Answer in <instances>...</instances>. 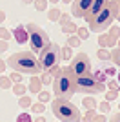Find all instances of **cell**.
I'll return each mask as SVG.
<instances>
[{"instance_id": "6da1fadb", "label": "cell", "mask_w": 120, "mask_h": 122, "mask_svg": "<svg viewBox=\"0 0 120 122\" xmlns=\"http://www.w3.org/2000/svg\"><path fill=\"white\" fill-rule=\"evenodd\" d=\"M5 64L13 69V71L24 73V75H38L42 69L38 66V58L35 56L33 51H18L15 55H11Z\"/></svg>"}, {"instance_id": "7a4b0ae2", "label": "cell", "mask_w": 120, "mask_h": 122, "mask_svg": "<svg viewBox=\"0 0 120 122\" xmlns=\"http://www.w3.org/2000/svg\"><path fill=\"white\" fill-rule=\"evenodd\" d=\"M53 93H55V98H65V100H71V97L76 93L75 75L71 73L69 66L60 67L58 73L55 75V80H53Z\"/></svg>"}, {"instance_id": "3957f363", "label": "cell", "mask_w": 120, "mask_h": 122, "mask_svg": "<svg viewBox=\"0 0 120 122\" xmlns=\"http://www.w3.org/2000/svg\"><path fill=\"white\" fill-rule=\"evenodd\" d=\"M60 60H62V56H60V46H58V44H55V42H49V44L45 46V49L38 55V66H40V69L45 71V73H49L51 76L58 73Z\"/></svg>"}, {"instance_id": "277c9868", "label": "cell", "mask_w": 120, "mask_h": 122, "mask_svg": "<svg viewBox=\"0 0 120 122\" xmlns=\"http://www.w3.org/2000/svg\"><path fill=\"white\" fill-rule=\"evenodd\" d=\"M51 109H53V115L60 122H78L82 118L80 109L75 104H71L69 100H65V98H53Z\"/></svg>"}, {"instance_id": "5b68a950", "label": "cell", "mask_w": 120, "mask_h": 122, "mask_svg": "<svg viewBox=\"0 0 120 122\" xmlns=\"http://www.w3.org/2000/svg\"><path fill=\"white\" fill-rule=\"evenodd\" d=\"M113 20H115V15H113V7L111 4H107L104 9L96 13L93 18L87 20L89 24V31H95V33H102V31H107L113 25Z\"/></svg>"}, {"instance_id": "8992f818", "label": "cell", "mask_w": 120, "mask_h": 122, "mask_svg": "<svg viewBox=\"0 0 120 122\" xmlns=\"http://www.w3.org/2000/svg\"><path fill=\"white\" fill-rule=\"evenodd\" d=\"M25 29H27V35H29V44H31V51L33 53H42V51L45 49V46L49 44V36H47V33H45L40 25L36 24H27L25 25Z\"/></svg>"}, {"instance_id": "52a82bcc", "label": "cell", "mask_w": 120, "mask_h": 122, "mask_svg": "<svg viewBox=\"0 0 120 122\" xmlns=\"http://www.w3.org/2000/svg\"><path fill=\"white\" fill-rule=\"evenodd\" d=\"M75 86H76V93H84V95H98V93L105 91V86L96 80L91 73L75 76Z\"/></svg>"}, {"instance_id": "ba28073f", "label": "cell", "mask_w": 120, "mask_h": 122, "mask_svg": "<svg viewBox=\"0 0 120 122\" xmlns=\"http://www.w3.org/2000/svg\"><path fill=\"white\" fill-rule=\"evenodd\" d=\"M69 69L75 76H82V75L91 73V60L87 56V53H76L73 56V60L69 62Z\"/></svg>"}, {"instance_id": "9c48e42d", "label": "cell", "mask_w": 120, "mask_h": 122, "mask_svg": "<svg viewBox=\"0 0 120 122\" xmlns=\"http://www.w3.org/2000/svg\"><path fill=\"white\" fill-rule=\"evenodd\" d=\"M91 75L95 76L98 82H102V84H104L107 78H111L113 75H116V66H115V64H113L111 60L102 62L100 66H96L95 71H91Z\"/></svg>"}, {"instance_id": "30bf717a", "label": "cell", "mask_w": 120, "mask_h": 122, "mask_svg": "<svg viewBox=\"0 0 120 122\" xmlns=\"http://www.w3.org/2000/svg\"><path fill=\"white\" fill-rule=\"evenodd\" d=\"M91 4H93V0H73L71 2V15L73 16H78V18H84L87 15V11H89Z\"/></svg>"}, {"instance_id": "8fae6325", "label": "cell", "mask_w": 120, "mask_h": 122, "mask_svg": "<svg viewBox=\"0 0 120 122\" xmlns=\"http://www.w3.org/2000/svg\"><path fill=\"white\" fill-rule=\"evenodd\" d=\"M107 4H109V0H93V4H91L89 11H87V15L84 16V18H85V22L89 20V18H93V16H95L96 13H100V11L104 9V7H105Z\"/></svg>"}, {"instance_id": "7c38bea8", "label": "cell", "mask_w": 120, "mask_h": 122, "mask_svg": "<svg viewBox=\"0 0 120 122\" xmlns=\"http://www.w3.org/2000/svg\"><path fill=\"white\" fill-rule=\"evenodd\" d=\"M11 35H13V38H15V40L18 42L20 46H24L25 42L29 40V35H27V29H25V27H24L22 24H20V25H16V27H15V31H13Z\"/></svg>"}, {"instance_id": "4fadbf2b", "label": "cell", "mask_w": 120, "mask_h": 122, "mask_svg": "<svg viewBox=\"0 0 120 122\" xmlns=\"http://www.w3.org/2000/svg\"><path fill=\"white\" fill-rule=\"evenodd\" d=\"M42 80H40L38 75H31V80H29V86H27V89H29L31 93H35V95H38L40 91H42Z\"/></svg>"}, {"instance_id": "5bb4252c", "label": "cell", "mask_w": 120, "mask_h": 122, "mask_svg": "<svg viewBox=\"0 0 120 122\" xmlns=\"http://www.w3.org/2000/svg\"><path fill=\"white\" fill-rule=\"evenodd\" d=\"M105 35H107V44H109V47L116 46V40H118V36H120V27L118 25H111L109 31H107Z\"/></svg>"}, {"instance_id": "9a60e30c", "label": "cell", "mask_w": 120, "mask_h": 122, "mask_svg": "<svg viewBox=\"0 0 120 122\" xmlns=\"http://www.w3.org/2000/svg\"><path fill=\"white\" fill-rule=\"evenodd\" d=\"M13 93H15L16 97H22V95H25V91H27V86H25L24 82H16V84H13Z\"/></svg>"}, {"instance_id": "2e32d148", "label": "cell", "mask_w": 120, "mask_h": 122, "mask_svg": "<svg viewBox=\"0 0 120 122\" xmlns=\"http://www.w3.org/2000/svg\"><path fill=\"white\" fill-rule=\"evenodd\" d=\"M82 106L85 107V109H96V106H98V102L93 98V95H87V97L82 100Z\"/></svg>"}, {"instance_id": "e0dca14e", "label": "cell", "mask_w": 120, "mask_h": 122, "mask_svg": "<svg viewBox=\"0 0 120 122\" xmlns=\"http://www.w3.org/2000/svg\"><path fill=\"white\" fill-rule=\"evenodd\" d=\"M109 60L113 62L116 67H120V47H115V49L109 51Z\"/></svg>"}, {"instance_id": "ac0fdd59", "label": "cell", "mask_w": 120, "mask_h": 122, "mask_svg": "<svg viewBox=\"0 0 120 122\" xmlns=\"http://www.w3.org/2000/svg\"><path fill=\"white\" fill-rule=\"evenodd\" d=\"M111 7H113V15H115V20L120 22V0H109Z\"/></svg>"}, {"instance_id": "d6986e66", "label": "cell", "mask_w": 120, "mask_h": 122, "mask_svg": "<svg viewBox=\"0 0 120 122\" xmlns=\"http://www.w3.org/2000/svg\"><path fill=\"white\" fill-rule=\"evenodd\" d=\"M60 56H62V60H69L71 56H73L71 46H64V47H60Z\"/></svg>"}, {"instance_id": "ffe728a7", "label": "cell", "mask_w": 120, "mask_h": 122, "mask_svg": "<svg viewBox=\"0 0 120 122\" xmlns=\"http://www.w3.org/2000/svg\"><path fill=\"white\" fill-rule=\"evenodd\" d=\"M62 31H64L65 35H71V33H75L76 31V24H73V22H65V24H62Z\"/></svg>"}, {"instance_id": "44dd1931", "label": "cell", "mask_w": 120, "mask_h": 122, "mask_svg": "<svg viewBox=\"0 0 120 122\" xmlns=\"http://www.w3.org/2000/svg\"><path fill=\"white\" fill-rule=\"evenodd\" d=\"M31 104H33V102H31V98L27 97V95H22V97L18 98V106L22 107V109H27V107H31Z\"/></svg>"}, {"instance_id": "7402d4cb", "label": "cell", "mask_w": 120, "mask_h": 122, "mask_svg": "<svg viewBox=\"0 0 120 122\" xmlns=\"http://www.w3.org/2000/svg\"><path fill=\"white\" fill-rule=\"evenodd\" d=\"M89 33L91 31L87 27H76V36H78L80 40H87L89 38Z\"/></svg>"}, {"instance_id": "603a6c76", "label": "cell", "mask_w": 120, "mask_h": 122, "mask_svg": "<svg viewBox=\"0 0 120 122\" xmlns=\"http://www.w3.org/2000/svg\"><path fill=\"white\" fill-rule=\"evenodd\" d=\"M47 18H49L51 22H58V18H60V11L56 9V7H51V9L47 11Z\"/></svg>"}, {"instance_id": "cb8c5ba5", "label": "cell", "mask_w": 120, "mask_h": 122, "mask_svg": "<svg viewBox=\"0 0 120 122\" xmlns=\"http://www.w3.org/2000/svg\"><path fill=\"white\" fill-rule=\"evenodd\" d=\"M11 86H13V82H11V78L7 75H2V76H0V87H2V89H9Z\"/></svg>"}, {"instance_id": "d4e9b609", "label": "cell", "mask_w": 120, "mask_h": 122, "mask_svg": "<svg viewBox=\"0 0 120 122\" xmlns=\"http://www.w3.org/2000/svg\"><path fill=\"white\" fill-rule=\"evenodd\" d=\"M96 56H98L102 62H107V60H109V51L105 49V47H100V49L96 51Z\"/></svg>"}, {"instance_id": "484cf974", "label": "cell", "mask_w": 120, "mask_h": 122, "mask_svg": "<svg viewBox=\"0 0 120 122\" xmlns=\"http://www.w3.org/2000/svg\"><path fill=\"white\" fill-rule=\"evenodd\" d=\"M31 109L35 113H44L45 106H44V102H33V104H31Z\"/></svg>"}, {"instance_id": "4316f807", "label": "cell", "mask_w": 120, "mask_h": 122, "mask_svg": "<svg viewBox=\"0 0 120 122\" xmlns=\"http://www.w3.org/2000/svg\"><path fill=\"white\" fill-rule=\"evenodd\" d=\"M33 4H35L36 11H45V7H47V0H33Z\"/></svg>"}, {"instance_id": "83f0119b", "label": "cell", "mask_w": 120, "mask_h": 122, "mask_svg": "<svg viewBox=\"0 0 120 122\" xmlns=\"http://www.w3.org/2000/svg\"><path fill=\"white\" fill-rule=\"evenodd\" d=\"M51 100V95H49V91H40L38 93V102H49Z\"/></svg>"}, {"instance_id": "f1b7e54d", "label": "cell", "mask_w": 120, "mask_h": 122, "mask_svg": "<svg viewBox=\"0 0 120 122\" xmlns=\"http://www.w3.org/2000/svg\"><path fill=\"white\" fill-rule=\"evenodd\" d=\"M80 38L78 36H69V38H67V46H71V47H76V46H80Z\"/></svg>"}, {"instance_id": "f546056e", "label": "cell", "mask_w": 120, "mask_h": 122, "mask_svg": "<svg viewBox=\"0 0 120 122\" xmlns=\"http://www.w3.org/2000/svg\"><path fill=\"white\" fill-rule=\"evenodd\" d=\"M98 44L102 47H109V44H107V35H105V33H100L98 35Z\"/></svg>"}, {"instance_id": "4dcf8cb0", "label": "cell", "mask_w": 120, "mask_h": 122, "mask_svg": "<svg viewBox=\"0 0 120 122\" xmlns=\"http://www.w3.org/2000/svg\"><path fill=\"white\" fill-rule=\"evenodd\" d=\"M9 78H11V82H13V84H16V82H22V73L13 71V73L9 75Z\"/></svg>"}, {"instance_id": "1f68e13d", "label": "cell", "mask_w": 120, "mask_h": 122, "mask_svg": "<svg viewBox=\"0 0 120 122\" xmlns=\"http://www.w3.org/2000/svg\"><path fill=\"white\" fill-rule=\"evenodd\" d=\"M11 33H9V29H5V27H0V38H2V40H9L11 38Z\"/></svg>"}, {"instance_id": "d6a6232c", "label": "cell", "mask_w": 120, "mask_h": 122, "mask_svg": "<svg viewBox=\"0 0 120 122\" xmlns=\"http://www.w3.org/2000/svg\"><path fill=\"white\" fill-rule=\"evenodd\" d=\"M16 122H33V118H31L27 113H20L18 117H16Z\"/></svg>"}, {"instance_id": "836d02e7", "label": "cell", "mask_w": 120, "mask_h": 122, "mask_svg": "<svg viewBox=\"0 0 120 122\" xmlns=\"http://www.w3.org/2000/svg\"><path fill=\"white\" fill-rule=\"evenodd\" d=\"M98 107H100V111H102V113H107V111L111 109V106H109V102H107V100L98 102Z\"/></svg>"}, {"instance_id": "e575fe53", "label": "cell", "mask_w": 120, "mask_h": 122, "mask_svg": "<svg viewBox=\"0 0 120 122\" xmlns=\"http://www.w3.org/2000/svg\"><path fill=\"white\" fill-rule=\"evenodd\" d=\"M40 80H42V84H51V82H53V76H51L49 73H44V75L40 76Z\"/></svg>"}, {"instance_id": "d590c367", "label": "cell", "mask_w": 120, "mask_h": 122, "mask_svg": "<svg viewBox=\"0 0 120 122\" xmlns=\"http://www.w3.org/2000/svg\"><path fill=\"white\" fill-rule=\"evenodd\" d=\"M69 20H71V16L67 15V13H60V18H58L60 25H62V24H65V22H69Z\"/></svg>"}, {"instance_id": "8d00e7d4", "label": "cell", "mask_w": 120, "mask_h": 122, "mask_svg": "<svg viewBox=\"0 0 120 122\" xmlns=\"http://www.w3.org/2000/svg\"><path fill=\"white\" fill-rule=\"evenodd\" d=\"M91 122H107V118H105V115H104V113H100V115H95Z\"/></svg>"}, {"instance_id": "74e56055", "label": "cell", "mask_w": 120, "mask_h": 122, "mask_svg": "<svg viewBox=\"0 0 120 122\" xmlns=\"http://www.w3.org/2000/svg\"><path fill=\"white\" fill-rule=\"evenodd\" d=\"M7 46H9V40H2V38H0V53L7 51Z\"/></svg>"}, {"instance_id": "f35d334b", "label": "cell", "mask_w": 120, "mask_h": 122, "mask_svg": "<svg viewBox=\"0 0 120 122\" xmlns=\"http://www.w3.org/2000/svg\"><path fill=\"white\" fill-rule=\"evenodd\" d=\"M95 115H96V109H87V113H85V117H84V118H87V120L91 122Z\"/></svg>"}, {"instance_id": "ab89813d", "label": "cell", "mask_w": 120, "mask_h": 122, "mask_svg": "<svg viewBox=\"0 0 120 122\" xmlns=\"http://www.w3.org/2000/svg\"><path fill=\"white\" fill-rule=\"evenodd\" d=\"M5 67H7L5 60H4V58H0V73H4V71H5Z\"/></svg>"}, {"instance_id": "60d3db41", "label": "cell", "mask_w": 120, "mask_h": 122, "mask_svg": "<svg viewBox=\"0 0 120 122\" xmlns=\"http://www.w3.org/2000/svg\"><path fill=\"white\" fill-rule=\"evenodd\" d=\"M109 120H111V122H120V111H118V113H115V115H113Z\"/></svg>"}, {"instance_id": "b9f144b4", "label": "cell", "mask_w": 120, "mask_h": 122, "mask_svg": "<svg viewBox=\"0 0 120 122\" xmlns=\"http://www.w3.org/2000/svg\"><path fill=\"white\" fill-rule=\"evenodd\" d=\"M4 20H5V13H4V11H0V24H2Z\"/></svg>"}, {"instance_id": "7bdbcfd3", "label": "cell", "mask_w": 120, "mask_h": 122, "mask_svg": "<svg viewBox=\"0 0 120 122\" xmlns=\"http://www.w3.org/2000/svg\"><path fill=\"white\" fill-rule=\"evenodd\" d=\"M33 122H45L44 117H38V118H33Z\"/></svg>"}, {"instance_id": "ee69618b", "label": "cell", "mask_w": 120, "mask_h": 122, "mask_svg": "<svg viewBox=\"0 0 120 122\" xmlns=\"http://www.w3.org/2000/svg\"><path fill=\"white\" fill-rule=\"evenodd\" d=\"M116 82L120 84V67H118V71H116Z\"/></svg>"}, {"instance_id": "f6af8a7d", "label": "cell", "mask_w": 120, "mask_h": 122, "mask_svg": "<svg viewBox=\"0 0 120 122\" xmlns=\"http://www.w3.org/2000/svg\"><path fill=\"white\" fill-rule=\"evenodd\" d=\"M47 2H51V4H58L60 0H47Z\"/></svg>"}, {"instance_id": "bcb514c9", "label": "cell", "mask_w": 120, "mask_h": 122, "mask_svg": "<svg viewBox=\"0 0 120 122\" xmlns=\"http://www.w3.org/2000/svg\"><path fill=\"white\" fill-rule=\"evenodd\" d=\"M22 2H24V4H31V2H33V0H22Z\"/></svg>"}, {"instance_id": "7dc6e473", "label": "cell", "mask_w": 120, "mask_h": 122, "mask_svg": "<svg viewBox=\"0 0 120 122\" xmlns=\"http://www.w3.org/2000/svg\"><path fill=\"white\" fill-rule=\"evenodd\" d=\"M78 122H89V120H87V118H80Z\"/></svg>"}, {"instance_id": "c3c4849f", "label": "cell", "mask_w": 120, "mask_h": 122, "mask_svg": "<svg viewBox=\"0 0 120 122\" xmlns=\"http://www.w3.org/2000/svg\"><path fill=\"white\" fill-rule=\"evenodd\" d=\"M116 47H120V36H118V40H116Z\"/></svg>"}, {"instance_id": "681fc988", "label": "cell", "mask_w": 120, "mask_h": 122, "mask_svg": "<svg viewBox=\"0 0 120 122\" xmlns=\"http://www.w3.org/2000/svg\"><path fill=\"white\" fill-rule=\"evenodd\" d=\"M60 2H64V4H67V2H73V0H60Z\"/></svg>"}, {"instance_id": "f907efd6", "label": "cell", "mask_w": 120, "mask_h": 122, "mask_svg": "<svg viewBox=\"0 0 120 122\" xmlns=\"http://www.w3.org/2000/svg\"><path fill=\"white\" fill-rule=\"evenodd\" d=\"M118 97H120V93H118Z\"/></svg>"}]
</instances>
